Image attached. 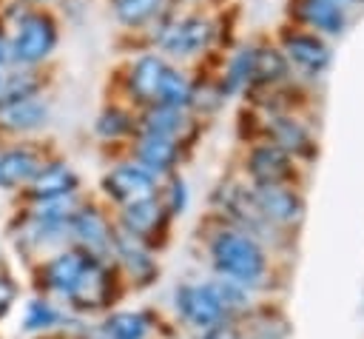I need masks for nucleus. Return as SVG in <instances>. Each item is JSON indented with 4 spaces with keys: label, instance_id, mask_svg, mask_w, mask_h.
<instances>
[{
    "label": "nucleus",
    "instance_id": "obj_4",
    "mask_svg": "<svg viewBox=\"0 0 364 339\" xmlns=\"http://www.w3.org/2000/svg\"><path fill=\"white\" fill-rule=\"evenodd\" d=\"M68 239L74 248L85 251L94 259H105L114 251V231L97 208H77L68 222Z\"/></svg>",
    "mask_w": 364,
    "mask_h": 339
},
{
    "label": "nucleus",
    "instance_id": "obj_15",
    "mask_svg": "<svg viewBox=\"0 0 364 339\" xmlns=\"http://www.w3.org/2000/svg\"><path fill=\"white\" fill-rule=\"evenodd\" d=\"M250 174L259 185H282V179L290 177L287 154L276 145H262L250 154Z\"/></svg>",
    "mask_w": 364,
    "mask_h": 339
},
{
    "label": "nucleus",
    "instance_id": "obj_3",
    "mask_svg": "<svg viewBox=\"0 0 364 339\" xmlns=\"http://www.w3.org/2000/svg\"><path fill=\"white\" fill-rule=\"evenodd\" d=\"M176 311L179 316L196 328V330H205L210 325H216L219 319H228L225 308H222V299L216 293V285L213 282H199V285H179L176 293Z\"/></svg>",
    "mask_w": 364,
    "mask_h": 339
},
{
    "label": "nucleus",
    "instance_id": "obj_9",
    "mask_svg": "<svg viewBox=\"0 0 364 339\" xmlns=\"http://www.w3.org/2000/svg\"><path fill=\"white\" fill-rule=\"evenodd\" d=\"M208 40H210V23L202 17H185L159 34L162 48L173 54H196L208 46Z\"/></svg>",
    "mask_w": 364,
    "mask_h": 339
},
{
    "label": "nucleus",
    "instance_id": "obj_17",
    "mask_svg": "<svg viewBox=\"0 0 364 339\" xmlns=\"http://www.w3.org/2000/svg\"><path fill=\"white\" fill-rule=\"evenodd\" d=\"M148 333H151V319L139 311H114L100 325L102 339H148Z\"/></svg>",
    "mask_w": 364,
    "mask_h": 339
},
{
    "label": "nucleus",
    "instance_id": "obj_2",
    "mask_svg": "<svg viewBox=\"0 0 364 339\" xmlns=\"http://www.w3.org/2000/svg\"><path fill=\"white\" fill-rule=\"evenodd\" d=\"M114 299V276L111 268L105 265V259H88V265L82 268V273L77 276V282L68 288V293L63 296L65 308L74 313H94L108 308Z\"/></svg>",
    "mask_w": 364,
    "mask_h": 339
},
{
    "label": "nucleus",
    "instance_id": "obj_33",
    "mask_svg": "<svg viewBox=\"0 0 364 339\" xmlns=\"http://www.w3.org/2000/svg\"><path fill=\"white\" fill-rule=\"evenodd\" d=\"M6 51H9V48H6V40L0 37V60H6Z\"/></svg>",
    "mask_w": 364,
    "mask_h": 339
},
{
    "label": "nucleus",
    "instance_id": "obj_22",
    "mask_svg": "<svg viewBox=\"0 0 364 339\" xmlns=\"http://www.w3.org/2000/svg\"><path fill=\"white\" fill-rule=\"evenodd\" d=\"M284 57L270 48L250 51V83H273L284 74Z\"/></svg>",
    "mask_w": 364,
    "mask_h": 339
},
{
    "label": "nucleus",
    "instance_id": "obj_6",
    "mask_svg": "<svg viewBox=\"0 0 364 339\" xmlns=\"http://www.w3.org/2000/svg\"><path fill=\"white\" fill-rule=\"evenodd\" d=\"M102 188L111 199H117L122 205L154 199V194H156L154 174L145 171L142 165H117V168H111L102 179Z\"/></svg>",
    "mask_w": 364,
    "mask_h": 339
},
{
    "label": "nucleus",
    "instance_id": "obj_12",
    "mask_svg": "<svg viewBox=\"0 0 364 339\" xmlns=\"http://www.w3.org/2000/svg\"><path fill=\"white\" fill-rule=\"evenodd\" d=\"M162 219H165V208L156 199H142V202H134V205L122 208V231L136 236L139 242L145 236L156 234L162 228Z\"/></svg>",
    "mask_w": 364,
    "mask_h": 339
},
{
    "label": "nucleus",
    "instance_id": "obj_7",
    "mask_svg": "<svg viewBox=\"0 0 364 339\" xmlns=\"http://www.w3.org/2000/svg\"><path fill=\"white\" fill-rule=\"evenodd\" d=\"M54 23L43 14H31L20 23L17 40H14V57L23 63H37L54 48Z\"/></svg>",
    "mask_w": 364,
    "mask_h": 339
},
{
    "label": "nucleus",
    "instance_id": "obj_30",
    "mask_svg": "<svg viewBox=\"0 0 364 339\" xmlns=\"http://www.w3.org/2000/svg\"><path fill=\"white\" fill-rule=\"evenodd\" d=\"M199 339H242V330L233 325V319H219L216 325L199 330Z\"/></svg>",
    "mask_w": 364,
    "mask_h": 339
},
{
    "label": "nucleus",
    "instance_id": "obj_1",
    "mask_svg": "<svg viewBox=\"0 0 364 339\" xmlns=\"http://www.w3.org/2000/svg\"><path fill=\"white\" fill-rule=\"evenodd\" d=\"M210 256H213V268L219 271V276L228 282H236L242 288L259 282L267 268L262 245L245 231L216 234L210 242Z\"/></svg>",
    "mask_w": 364,
    "mask_h": 339
},
{
    "label": "nucleus",
    "instance_id": "obj_34",
    "mask_svg": "<svg viewBox=\"0 0 364 339\" xmlns=\"http://www.w3.org/2000/svg\"><path fill=\"white\" fill-rule=\"evenodd\" d=\"M97 339H102V336H97Z\"/></svg>",
    "mask_w": 364,
    "mask_h": 339
},
{
    "label": "nucleus",
    "instance_id": "obj_27",
    "mask_svg": "<svg viewBox=\"0 0 364 339\" xmlns=\"http://www.w3.org/2000/svg\"><path fill=\"white\" fill-rule=\"evenodd\" d=\"M34 88H37V80H34V77H28V74L14 77V80L6 85L3 97H0V108H6V105H11V103H20V100H28Z\"/></svg>",
    "mask_w": 364,
    "mask_h": 339
},
{
    "label": "nucleus",
    "instance_id": "obj_20",
    "mask_svg": "<svg viewBox=\"0 0 364 339\" xmlns=\"http://www.w3.org/2000/svg\"><path fill=\"white\" fill-rule=\"evenodd\" d=\"M176 160V140L171 137H162V134H145L142 142H139V162L145 171H168Z\"/></svg>",
    "mask_w": 364,
    "mask_h": 339
},
{
    "label": "nucleus",
    "instance_id": "obj_18",
    "mask_svg": "<svg viewBox=\"0 0 364 339\" xmlns=\"http://www.w3.org/2000/svg\"><path fill=\"white\" fill-rule=\"evenodd\" d=\"M40 160L31 154V151H23V148H14V151H6L0 157V185L3 188H17V185H28L37 171H40Z\"/></svg>",
    "mask_w": 364,
    "mask_h": 339
},
{
    "label": "nucleus",
    "instance_id": "obj_10",
    "mask_svg": "<svg viewBox=\"0 0 364 339\" xmlns=\"http://www.w3.org/2000/svg\"><path fill=\"white\" fill-rule=\"evenodd\" d=\"M111 254L119 259V265H122L134 279H139V282H151L156 265H154V259L148 256L145 245H142L136 236L125 234L122 228L114 231V251H111Z\"/></svg>",
    "mask_w": 364,
    "mask_h": 339
},
{
    "label": "nucleus",
    "instance_id": "obj_26",
    "mask_svg": "<svg viewBox=\"0 0 364 339\" xmlns=\"http://www.w3.org/2000/svg\"><path fill=\"white\" fill-rule=\"evenodd\" d=\"M273 137H276V148H282V151H304L307 148V134H304V128L299 125V122H293V120H287V117H279L276 122H273Z\"/></svg>",
    "mask_w": 364,
    "mask_h": 339
},
{
    "label": "nucleus",
    "instance_id": "obj_25",
    "mask_svg": "<svg viewBox=\"0 0 364 339\" xmlns=\"http://www.w3.org/2000/svg\"><path fill=\"white\" fill-rule=\"evenodd\" d=\"M165 0H114V11L122 23L128 26H139L145 20H151L159 9H162Z\"/></svg>",
    "mask_w": 364,
    "mask_h": 339
},
{
    "label": "nucleus",
    "instance_id": "obj_11",
    "mask_svg": "<svg viewBox=\"0 0 364 339\" xmlns=\"http://www.w3.org/2000/svg\"><path fill=\"white\" fill-rule=\"evenodd\" d=\"M28 185H31V197L37 202L60 199V197H74L77 174L71 168H65V165H48V168H40L37 177Z\"/></svg>",
    "mask_w": 364,
    "mask_h": 339
},
{
    "label": "nucleus",
    "instance_id": "obj_5",
    "mask_svg": "<svg viewBox=\"0 0 364 339\" xmlns=\"http://www.w3.org/2000/svg\"><path fill=\"white\" fill-rule=\"evenodd\" d=\"M88 254L80 251V248H63L57 251L54 256H48L43 265H40V291L43 296H65L68 288L77 282V276L82 273V268L88 265Z\"/></svg>",
    "mask_w": 364,
    "mask_h": 339
},
{
    "label": "nucleus",
    "instance_id": "obj_31",
    "mask_svg": "<svg viewBox=\"0 0 364 339\" xmlns=\"http://www.w3.org/2000/svg\"><path fill=\"white\" fill-rule=\"evenodd\" d=\"M14 302H17V285L6 273H0V322L9 316V311L14 308Z\"/></svg>",
    "mask_w": 364,
    "mask_h": 339
},
{
    "label": "nucleus",
    "instance_id": "obj_16",
    "mask_svg": "<svg viewBox=\"0 0 364 339\" xmlns=\"http://www.w3.org/2000/svg\"><path fill=\"white\" fill-rule=\"evenodd\" d=\"M168 74V66L159 57H139L131 68V91L145 103H159V88Z\"/></svg>",
    "mask_w": 364,
    "mask_h": 339
},
{
    "label": "nucleus",
    "instance_id": "obj_29",
    "mask_svg": "<svg viewBox=\"0 0 364 339\" xmlns=\"http://www.w3.org/2000/svg\"><path fill=\"white\" fill-rule=\"evenodd\" d=\"M128 117L122 114V111H117V108H111V111H105L102 117H100V122H97V128H100V134H105V137H119V134H125L128 131Z\"/></svg>",
    "mask_w": 364,
    "mask_h": 339
},
{
    "label": "nucleus",
    "instance_id": "obj_8",
    "mask_svg": "<svg viewBox=\"0 0 364 339\" xmlns=\"http://www.w3.org/2000/svg\"><path fill=\"white\" fill-rule=\"evenodd\" d=\"M253 208L259 217L270 219V222H279V225H287V222H296L301 217V199L290 191V188H282V185H259L253 194Z\"/></svg>",
    "mask_w": 364,
    "mask_h": 339
},
{
    "label": "nucleus",
    "instance_id": "obj_19",
    "mask_svg": "<svg viewBox=\"0 0 364 339\" xmlns=\"http://www.w3.org/2000/svg\"><path fill=\"white\" fill-rule=\"evenodd\" d=\"M299 17L324 34H338L344 28V9L338 0H301Z\"/></svg>",
    "mask_w": 364,
    "mask_h": 339
},
{
    "label": "nucleus",
    "instance_id": "obj_23",
    "mask_svg": "<svg viewBox=\"0 0 364 339\" xmlns=\"http://www.w3.org/2000/svg\"><path fill=\"white\" fill-rule=\"evenodd\" d=\"M148 134H162V137H171L176 140V134L185 128V114L182 108H168V105H159L148 114Z\"/></svg>",
    "mask_w": 364,
    "mask_h": 339
},
{
    "label": "nucleus",
    "instance_id": "obj_28",
    "mask_svg": "<svg viewBox=\"0 0 364 339\" xmlns=\"http://www.w3.org/2000/svg\"><path fill=\"white\" fill-rule=\"evenodd\" d=\"M250 51H253V48L239 51V57L230 63V74H228V91L239 88L242 83H250Z\"/></svg>",
    "mask_w": 364,
    "mask_h": 339
},
{
    "label": "nucleus",
    "instance_id": "obj_13",
    "mask_svg": "<svg viewBox=\"0 0 364 339\" xmlns=\"http://www.w3.org/2000/svg\"><path fill=\"white\" fill-rule=\"evenodd\" d=\"M63 325H65V313L48 296L37 293V296H31L26 302V308H23V330L26 333L46 336V333H51V330H57Z\"/></svg>",
    "mask_w": 364,
    "mask_h": 339
},
{
    "label": "nucleus",
    "instance_id": "obj_14",
    "mask_svg": "<svg viewBox=\"0 0 364 339\" xmlns=\"http://www.w3.org/2000/svg\"><path fill=\"white\" fill-rule=\"evenodd\" d=\"M284 51H287V57H290L299 68H304V71H310V74H318V71L330 63L327 46H324L318 37H313V34H290V37L284 40Z\"/></svg>",
    "mask_w": 364,
    "mask_h": 339
},
{
    "label": "nucleus",
    "instance_id": "obj_24",
    "mask_svg": "<svg viewBox=\"0 0 364 339\" xmlns=\"http://www.w3.org/2000/svg\"><path fill=\"white\" fill-rule=\"evenodd\" d=\"M191 97H193V91H191L188 80H185L179 71L168 68V74H165V80H162V88H159V105L182 108V105L191 103Z\"/></svg>",
    "mask_w": 364,
    "mask_h": 339
},
{
    "label": "nucleus",
    "instance_id": "obj_32",
    "mask_svg": "<svg viewBox=\"0 0 364 339\" xmlns=\"http://www.w3.org/2000/svg\"><path fill=\"white\" fill-rule=\"evenodd\" d=\"M185 202H188L185 182H182V179H173V185H171V191H168V202H165L162 208L171 211V214H182V211H185Z\"/></svg>",
    "mask_w": 364,
    "mask_h": 339
},
{
    "label": "nucleus",
    "instance_id": "obj_21",
    "mask_svg": "<svg viewBox=\"0 0 364 339\" xmlns=\"http://www.w3.org/2000/svg\"><path fill=\"white\" fill-rule=\"evenodd\" d=\"M0 117L9 128L28 131V128H37V125L46 122V105L28 97V100H20V103H11V105L0 108Z\"/></svg>",
    "mask_w": 364,
    "mask_h": 339
}]
</instances>
